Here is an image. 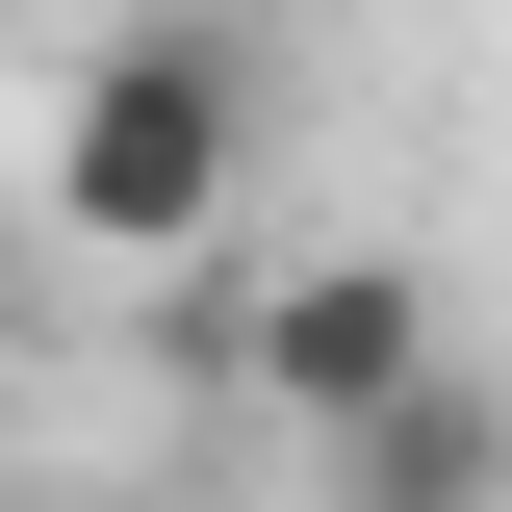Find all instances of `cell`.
<instances>
[{"label":"cell","instance_id":"3957f363","mask_svg":"<svg viewBox=\"0 0 512 512\" xmlns=\"http://www.w3.org/2000/svg\"><path fill=\"white\" fill-rule=\"evenodd\" d=\"M308 461H333V512H512V384L436 359V384H384L359 436H308Z\"/></svg>","mask_w":512,"mask_h":512},{"label":"cell","instance_id":"7a4b0ae2","mask_svg":"<svg viewBox=\"0 0 512 512\" xmlns=\"http://www.w3.org/2000/svg\"><path fill=\"white\" fill-rule=\"evenodd\" d=\"M461 359V333H436V282H410V256H282V282H256V308H231V384H256V410H282V436H359V410H384V384H436Z\"/></svg>","mask_w":512,"mask_h":512},{"label":"cell","instance_id":"6da1fadb","mask_svg":"<svg viewBox=\"0 0 512 512\" xmlns=\"http://www.w3.org/2000/svg\"><path fill=\"white\" fill-rule=\"evenodd\" d=\"M26 205H52L77 256H128V282L205 256L256 205V26H180V0L103 26V52L52 77V128H26Z\"/></svg>","mask_w":512,"mask_h":512}]
</instances>
